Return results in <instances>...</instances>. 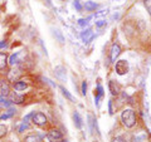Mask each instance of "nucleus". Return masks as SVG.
<instances>
[{
    "mask_svg": "<svg viewBox=\"0 0 151 142\" xmlns=\"http://www.w3.org/2000/svg\"><path fill=\"white\" fill-rule=\"evenodd\" d=\"M24 142H40V138H39L38 136L32 135V136H27L25 140H24Z\"/></svg>",
    "mask_w": 151,
    "mask_h": 142,
    "instance_id": "obj_14",
    "label": "nucleus"
},
{
    "mask_svg": "<svg viewBox=\"0 0 151 142\" xmlns=\"http://www.w3.org/2000/svg\"><path fill=\"white\" fill-rule=\"evenodd\" d=\"M8 62L10 63L12 65H15V64L19 62V54H13V55L10 57V58L8 59Z\"/></svg>",
    "mask_w": 151,
    "mask_h": 142,
    "instance_id": "obj_15",
    "label": "nucleus"
},
{
    "mask_svg": "<svg viewBox=\"0 0 151 142\" xmlns=\"http://www.w3.org/2000/svg\"><path fill=\"white\" fill-rule=\"evenodd\" d=\"M5 47H6L5 42H0V48H5Z\"/></svg>",
    "mask_w": 151,
    "mask_h": 142,
    "instance_id": "obj_27",
    "label": "nucleus"
},
{
    "mask_svg": "<svg viewBox=\"0 0 151 142\" xmlns=\"http://www.w3.org/2000/svg\"><path fill=\"white\" fill-rule=\"evenodd\" d=\"M62 132H59L58 130H50L48 132V138L52 141V142H58L62 140Z\"/></svg>",
    "mask_w": 151,
    "mask_h": 142,
    "instance_id": "obj_5",
    "label": "nucleus"
},
{
    "mask_svg": "<svg viewBox=\"0 0 151 142\" xmlns=\"http://www.w3.org/2000/svg\"><path fill=\"white\" fill-rule=\"evenodd\" d=\"M116 72L117 74L120 75H124L129 72V63L126 62V60H119V62H116Z\"/></svg>",
    "mask_w": 151,
    "mask_h": 142,
    "instance_id": "obj_2",
    "label": "nucleus"
},
{
    "mask_svg": "<svg viewBox=\"0 0 151 142\" xmlns=\"http://www.w3.org/2000/svg\"><path fill=\"white\" fill-rule=\"evenodd\" d=\"M88 120H89V126H91L92 132H94V122H96V118H94L92 115H88Z\"/></svg>",
    "mask_w": 151,
    "mask_h": 142,
    "instance_id": "obj_17",
    "label": "nucleus"
},
{
    "mask_svg": "<svg viewBox=\"0 0 151 142\" xmlns=\"http://www.w3.org/2000/svg\"><path fill=\"white\" fill-rule=\"evenodd\" d=\"M93 37H94V34H93L92 30H87V32L82 33V39H83L84 43H89V42L93 39Z\"/></svg>",
    "mask_w": 151,
    "mask_h": 142,
    "instance_id": "obj_9",
    "label": "nucleus"
},
{
    "mask_svg": "<svg viewBox=\"0 0 151 142\" xmlns=\"http://www.w3.org/2000/svg\"><path fill=\"white\" fill-rule=\"evenodd\" d=\"M84 6H86V9H88V10H93V9H96L97 5L94 3H92V1H86Z\"/></svg>",
    "mask_w": 151,
    "mask_h": 142,
    "instance_id": "obj_19",
    "label": "nucleus"
},
{
    "mask_svg": "<svg viewBox=\"0 0 151 142\" xmlns=\"http://www.w3.org/2000/svg\"><path fill=\"white\" fill-rule=\"evenodd\" d=\"M144 4H145L146 10H147V13L150 14V16H151V0H144Z\"/></svg>",
    "mask_w": 151,
    "mask_h": 142,
    "instance_id": "obj_20",
    "label": "nucleus"
},
{
    "mask_svg": "<svg viewBox=\"0 0 151 142\" xmlns=\"http://www.w3.org/2000/svg\"><path fill=\"white\" fill-rule=\"evenodd\" d=\"M27 127H28V125L24 122V123H23V125L20 126V128H19V132H23V131H24V128H27Z\"/></svg>",
    "mask_w": 151,
    "mask_h": 142,
    "instance_id": "obj_26",
    "label": "nucleus"
},
{
    "mask_svg": "<svg viewBox=\"0 0 151 142\" xmlns=\"http://www.w3.org/2000/svg\"><path fill=\"white\" fill-rule=\"evenodd\" d=\"M8 65V57L6 54L0 53V69H5Z\"/></svg>",
    "mask_w": 151,
    "mask_h": 142,
    "instance_id": "obj_12",
    "label": "nucleus"
},
{
    "mask_svg": "<svg viewBox=\"0 0 151 142\" xmlns=\"http://www.w3.org/2000/svg\"><path fill=\"white\" fill-rule=\"evenodd\" d=\"M73 120H74L76 126H77L78 128H81V127H82V118H81V116H79V113H78V112H74Z\"/></svg>",
    "mask_w": 151,
    "mask_h": 142,
    "instance_id": "obj_13",
    "label": "nucleus"
},
{
    "mask_svg": "<svg viewBox=\"0 0 151 142\" xmlns=\"http://www.w3.org/2000/svg\"><path fill=\"white\" fill-rule=\"evenodd\" d=\"M28 87V84L25 82H22V80H17L15 83H14V88H15V91H25Z\"/></svg>",
    "mask_w": 151,
    "mask_h": 142,
    "instance_id": "obj_11",
    "label": "nucleus"
},
{
    "mask_svg": "<svg viewBox=\"0 0 151 142\" xmlns=\"http://www.w3.org/2000/svg\"><path fill=\"white\" fill-rule=\"evenodd\" d=\"M120 53H121V47L116 43L112 44V47H111V60L112 62H115L116 58L120 55Z\"/></svg>",
    "mask_w": 151,
    "mask_h": 142,
    "instance_id": "obj_6",
    "label": "nucleus"
},
{
    "mask_svg": "<svg viewBox=\"0 0 151 142\" xmlns=\"http://www.w3.org/2000/svg\"><path fill=\"white\" fill-rule=\"evenodd\" d=\"M121 121L127 128H132L136 125V116L132 110H124L121 113Z\"/></svg>",
    "mask_w": 151,
    "mask_h": 142,
    "instance_id": "obj_1",
    "label": "nucleus"
},
{
    "mask_svg": "<svg viewBox=\"0 0 151 142\" xmlns=\"http://www.w3.org/2000/svg\"><path fill=\"white\" fill-rule=\"evenodd\" d=\"M108 88H110V92L112 96H119L120 92H121V86L115 80H110L108 83Z\"/></svg>",
    "mask_w": 151,
    "mask_h": 142,
    "instance_id": "obj_4",
    "label": "nucleus"
},
{
    "mask_svg": "<svg viewBox=\"0 0 151 142\" xmlns=\"http://www.w3.org/2000/svg\"><path fill=\"white\" fill-rule=\"evenodd\" d=\"M6 132H8V127H6V126H4V125H0V138L5 136V135H6Z\"/></svg>",
    "mask_w": 151,
    "mask_h": 142,
    "instance_id": "obj_18",
    "label": "nucleus"
},
{
    "mask_svg": "<svg viewBox=\"0 0 151 142\" xmlns=\"http://www.w3.org/2000/svg\"><path fill=\"white\" fill-rule=\"evenodd\" d=\"M0 89H1L3 96H9V93H10V87H9V84L5 82V80H1V82H0Z\"/></svg>",
    "mask_w": 151,
    "mask_h": 142,
    "instance_id": "obj_8",
    "label": "nucleus"
},
{
    "mask_svg": "<svg viewBox=\"0 0 151 142\" xmlns=\"http://www.w3.org/2000/svg\"><path fill=\"white\" fill-rule=\"evenodd\" d=\"M20 74H22L20 69H12L8 74V79L10 80V82H17L18 78L20 77Z\"/></svg>",
    "mask_w": 151,
    "mask_h": 142,
    "instance_id": "obj_7",
    "label": "nucleus"
},
{
    "mask_svg": "<svg viewBox=\"0 0 151 142\" xmlns=\"http://www.w3.org/2000/svg\"><path fill=\"white\" fill-rule=\"evenodd\" d=\"M54 72H55L57 77L60 78V79H65V78H67V74H65V69H64L63 67H57V68L54 69Z\"/></svg>",
    "mask_w": 151,
    "mask_h": 142,
    "instance_id": "obj_10",
    "label": "nucleus"
},
{
    "mask_svg": "<svg viewBox=\"0 0 151 142\" xmlns=\"http://www.w3.org/2000/svg\"><path fill=\"white\" fill-rule=\"evenodd\" d=\"M59 89H60V91H62V93H63V96H64V97H67V98L69 99V101H74L73 97L70 96V93L67 91V89H64L63 87H59Z\"/></svg>",
    "mask_w": 151,
    "mask_h": 142,
    "instance_id": "obj_16",
    "label": "nucleus"
},
{
    "mask_svg": "<svg viewBox=\"0 0 151 142\" xmlns=\"http://www.w3.org/2000/svg\"><path fill=\"white\" fill-rule=\"evenodd\" d=\"M74 6L77 8V10H81V9H82L81 4H79V0H76V1H74Z\"/></svg>",
    "mask_w": 151,
    "mask_h": 142,
    "instance_id": "obj_24",
    "label": "nucleus"
},
{
    "mask_svg": "<svg viewBox=\"0 0 151 142\" xmlns=\"http://www.w3.org/2000/svg\"><path fill=\"white\" fill-rule=\"evenodd\" d=\"M86 93H87V83L83 82L82 83V94L83 96H86Z\"/></svg>",
    "mask_w": 151,
    "mask_h": 142,
    "instance_id": "obj_23",
    "label": "nucleus"
},
{
    "mask_svg": "<svg viewBox=\"0 0 151 142\" xmlns=\"http://www.w3.org/2000/svg\"><path fill=\"white\" fill-rule=\"evenodd\" d=\"M112 142H125V141L122 140V137H115V138L112 140Z\"/></svg>",
    "mask_w": 151,
    "mask_h": 142,
    "instance_id": "obj_25",
    "label": "nucleus"
},
{
    "mask_svg": "<svg viewBox=\"0 0 151 142\" xmlns=\"http://www.w3.org/2000/svg\"><path fill=\"white\" fill-rule=\"evenodd\" d=\"M13 101L15 102V103H22V102H23V96H18V94H14Z\"/></svg>",
    "mask_w": 151,
    "mask_h": 142,
    "instance_id": "obj_21",
    "label": "nucleus"
},
{
    "mask_svg": "<svg viewBox=\"0 0 151 142\" xmlns=\"http://www.w3.org/2000/svg\"><path fill=\"white\" fill-rule=\"evenodd\" d=\"M33 117V123L37 125V126H44L47 123V117L43 113H34V115L32 116Z\"/></svg>",
    "mask_w": 151,
    "mask_h": 142,
    "instance_id": "obj_3",
    "label": "nucleus"
},
{
    "mask_svg": "<svg viewBox=\"0 0 151 142\" xmlns=\"http://www.w3.org/2000/svg\"><path fill=\"white\" fill-rule=\"evenodd\" d=\"M97 25H98V27H101V25H103V20H100V22H98V23H97Z\"/></svg>",
    "mask_w": 151,
    "mask_h": 142,
    "instance_id": "obj_28",
    "label": "nucleus"
},
{
    "mask_svg": "<svg viewBox=\"0 0 151 142\" xmlns=\"http://www.w3.org/2000/svg\"><path fill=\"white\" fill-rule=\"evenodd\" d=\"M10 113H5V115H3V116H0V120H6V118H9V117H12L13 116V111H9Z\"/></svg>",
    "mask_w": 151,
    "mask_h": 142,
    "instance_id": "obj_22",
    "label": "nucleus"
}]
</instances>
